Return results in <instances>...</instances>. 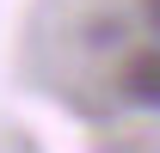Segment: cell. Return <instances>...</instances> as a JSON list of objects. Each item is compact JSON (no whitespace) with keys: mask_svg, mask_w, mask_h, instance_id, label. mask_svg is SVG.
Masks as SVG:
<instances>
[{"mask_svg":"<svg viewBox=\"0 0 160 153\" xmlns=\"http://www.w3.org/2000/svg\"><path fill=\"white\" fill-rule=\"evenodd\" d=\"M123 98H129V104H154L160 110V43L154 49H136V55L123 61Z\"/></svg>","mask_w":160,"mask_h":153,"instance_id":"cell-1","label":"cell"},{"mask_svg":"<svg viewBox=\"0 0 160 153\" xmlns=\"http://www.w3.org/2000/svg\"><path fill=\"white\" fill-rule=\"evenodd\" d=\"M142 12H148V25H154V37H160V0H142Z\"/></svg>","mask_w":160,"mask_h":153,"instance_id":"cell-2","label":"cell"}]
</instances>
